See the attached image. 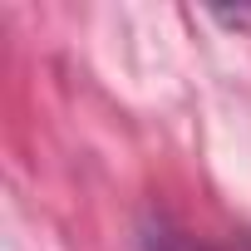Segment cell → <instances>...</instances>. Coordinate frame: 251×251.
I'll return each instance as SVG.
<instances>
[{
  "mask_svg": "<svg viewBox=\"0 0 251 251\" xmlns=\"http://www.w3.org/2000/svg\"><path fill=\"white\" fill-rule=\"evenodd\" d=\"M143 251H207V246H197L192 236L173 231L168 222H148L143 226Z\"/></svg>",
  "mask_w": 251,
  "mask_h": 251,
  "instance_id": "1",
  "label": "cell"
}]
</instances>
